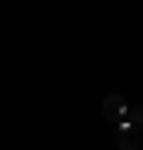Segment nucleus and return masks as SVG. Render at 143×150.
Returning <instances> with one entry per match:
<instances>
[{"label":"nucleus","mask_w":143,"mask_h":150,"mask_svg":"<svg viewBox=\"0 0 143 150\" xmlns=\"http://www.w3.org/2000/svg\"><path fill=\"white\" fill-rule=\"evenodd\" d=\"M127 110H130V103L123 100L120 93H110V97H103V113H106L110 120H117V123H120L123 117H127Z\"/></svg>","instance_id":"obj_2"},{"label":"nucleus","mask_w":143,"mask_h":150,"mask_svg":"<svg viewBox=\"0 0 143 150\" xmlns=\"http://www.w3.org/2000/svg\"><path fill=\"white\" fill-rule=\"evenodd\" d=\"M117 147H120V150H140V127H133V123H120V130H117Z\"/></svg>","instance_id":"obj_1"}]
</instances>
